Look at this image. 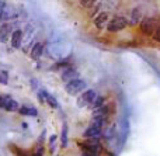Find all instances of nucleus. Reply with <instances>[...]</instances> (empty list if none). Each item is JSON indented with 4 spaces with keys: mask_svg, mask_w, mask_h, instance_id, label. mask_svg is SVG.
Segmentation results:
<instances>
[{
    "mask_svg": "<svg viewBox=\"0 0 160 156\" xmlns=\"http://www.w3.org/2000/svg\"><path fill=\"white\" fill-rule=\"evenodd\" d=\"M38 98H39V101H41V103H44V101H45L44 90H39V92H38Z\"/></svg>",
    "mask_w": 160,
    "mask_h": 156,
    "instance_id": "25",
    "label": "nucleus"
},
{
    "mask_svg": "<svg viewBox=\"0 0 160 156\" xmlns=\"http://www.w3.org/2000/svg\"><path fill=\"white\" fill-rule=\"evenodd\" d=\"M0 83H3V84H7L8 83V73H7V70H2V72H0Z\"/></svg>",
    "mask_w": 160,
    "mask_h": 156,
    "instance_id": "21",
    "label": "nucleus"
},
{
    "mask_svg": "<svg viewBox=\"0 0 160 156\" xmlns=\"http://www.w3.org/2000/svg\"><path fill=\"white\" fill-rule=\"evenodd\" d=\"M108 113H110V107L105 106V104H104V106L100 107L98 110H96V111H94L93 114H94V115H104V117H107Z\"/></svg>",
    "mask_w": 160,
    "mask_h": 156,
    "instance_id": "19",
    "label": "nucleus"
},
{
    "mask_svg": "<svg viewBox=\"0 0 160 156\" xmlns=\"http://www.w3.org/2000/svg\"><path fill=\"white\" fill-rule=\"evenodd\" d=\"M83 152H87L91 155H97L98 156L100 151H101V145H100L98 138H90V139H86L84 142L80 143Z\"/></svg>",
    "mask_w": 160,
    "mask_h": 156,
    "instance_id": "3",
    "label": "nucleus"
},
{
    "mask_svg": "<svg viewBox=\"0 0 160 156\" xmlns=\"http://www.w3.org/2000/svg\"><path fill=\"white\" fill-rule=\"evenodd\" d=\"M44 96H45V101H47V103L49 104L52 108H59V103L56 101V98L53 97L52 94H49L48 92H45V90H44Z\"/></svg>",
    "mask_w": 160,
    "mask_h": 156,
    "instance_id": "16",
    "label": "nucleus"
},
{
    "mask_svg": "<svg viewBox=\"0 0 160 156\" xmlns=\"http://www.w3.org/2000/svg\"><path fill=\"white\" fill-rule=\"evenodd\" d=\"M84 138H98L100 135H101V128H98V127H94V125H90L87 129L84 131Z\"/></svg>",
    "mask_w": 160,
    "mask_h": 156,
    "instance_id": "10",
    "label": "nucleus"
},
{
    "mask_svg": "<svg viewBox=\"0 0 160 156\" xmlns=\"http://www.w3.org/2000/svg\"><path fill=\"white\" fill-rule=\"evenodd\" d=\"M22 37H24V34H22L21 30L13 31V34H11V45H13L14 49H18V48H21Z\"/></svg>",
    "mask_w": 160,
    "mask_h": 156,
    "instance_id": "9",
    "label": "nucleus"
},
{
    "mask_svg": "<svg viewBox=\"0 0 160 156\" xmlns=\"http://www.w3.org/2000/svg\"><path fill=\"white\" fill-rule=\"evenodd\" d=\"M153 38H155L158 42H160V25L158 27V30H156V33H155V35H153Z\"/></svg>",
    "mask_w": 160,
    "mask_h": 156,
    "instance_id": "24",
    "label": "nucleus"
},
{
    "mask_svg": "<svg viewBox=\"0 0 160 156\" xmlns=\"http://www.w3.org/2000/svg\"><path fill=\"white\" fill-rule=\"evenodd\" d=\"M97 98V94L94 90H86L78 97V107H88L94 103V100Z\"/></svg>",
    "mask_w": 160,
    "mask_h": 156,
    "instance_id": "5",
    "label": "nucleus"
},
{
    "mask_svg": "<svg viewBox=\"0 0 160 156\" xmlns=\"http://www.w3.org/2000/svg\"><path fill=\"white\" fill-rule=\"evenodd\" d=\"M11 30H13V27H11L10 24H3L2 27H0V41H2V42H7Z\"/></svg>",
    "mask_w": 160,
    "mask_h": 156,
    "instance_id": "11",
    "label": "nucleus"
},
{
    "mask_svg": "<svg viewBox=\"0 0 160 156\" xmlns=\"http://www.w3.org/2000/svg\"><path fill=\"white\" fill-rule=\"evenodd\" d=\"M30 83H31V89H34V90H35L37 87H38V86H37V84H38V82H37V79H31V82H30Z\"/></svg>",
    "mask_w": 160,
    "mask_h": 156,
    "instance_id": "26",
    "label": "nucleus"
},
{
    "mask_svg": "<svg viewBox=\"0 0 160 156\" xmlns=\"http://www.w3.org/2000/svg\"><path fill=\"white\" fill-rule=\"evenodd\" d=\"M110 13L108 11H101V13H98L96 17H94V25H96L97 30H102V28H105L108 25V23H110Z\"/></svg>",
    "mask_w": 160,
    "mask_h": 156,
    "instance_id": "6",
    "label": "nucleus"
},
{
    "mask_svg": "<svg viewBox=\"0 0 160 156\" xmlns=\"http://www.w3.org/2000/svg\"><path fill=\"white\" fill-rule=\"evenodd\" d=\"M159 25H160V23L158 21V18H155V17H145L141 23V31L145 35L153 37Z\"/></svg>",
    "mask_w": 160,
    "mask_h": 156,
    "instance_id": "2",
    "label": "nucleus"
},
{
    "mask_svg": "<svg viewBox=\"0 0 160 156\" xmlns=\"http://www.w3.org/2000/svg\"><path fill=\"white\" fill-rule=\"evenodd\" d=\"M56 139H58V137L56 135H51L49 137V151L52 152H55V146H56Z\"/></svg>",
    "mask_w": 160,
    "mask_h": 156,
    "instance_id": "20",
    "label": "nucleus"
},
{
    "mask_svg": "<svg viewBox=\"0 0 160 156\" xmlns=\"http://www.w3.org/2000/svg\"><path fill=\"white\" fill-rule=\"evenodd\" d=\"M78 76H79V72L75 68L70 66V68H65L63 69V72H62V75H61V79L63 82H66V83H69V82L78 79Z\"/></svg>",
    "mask_w": 160,
    "mask_h": 156,
    "instance_id": "8",
    "label": "nucleus"
},
{
    "mask_svg": "<svg viewBox=\"0 0 160 156\" xmlns=\"http://www.w3.org/2000/svg\"><path fill=\"white\" fill-rule=\"evenodd\" d=\"M3 108L6 110V111H10V113H14V111H18L20 110V104L17 103L16 100H13V98H10V100L6 103V106L3 107Z\"/></svg>",
    "mask_w": 160,
    "mask_h": 156,
    "instance_id": "14",
    "label": "nucleus"
},
{
    "mask_svg": "<svg viewBox=\"0 0 160 156\" xmlns=\"http://www.w3.org/2000/svg\"><path fill=\"white\" fill-rule=\"evenodd\" d=\"M82 156H97V155H91V153H87V152H83Z\"/></svg>",
    "mask_w": 160,
    "mask_h": 156,
    "instance_id": "27",
    "label": "nucleus"
},
{
    "mask_svg": "<svg viewBox=\"0 0 160 156\" xmlns=\"http://www.w3.org/2000/svg\"><path fill=\"white\" fill-rule=\"evenodd\" d=\"M10 98H11V96H8V94H0V108H3Z\"/></svg>",
    "mask_w": 160,
    "mask_h": 156,
    "instance_id": "22",
    "label": "nucleus"
},
{
    "mask_svg": "<svg viewBox=\"0 0 160 156\" xmlns=\"http://www.w3.org/2000/svg\"><path fill=\"white\" fill-rule=\"evenodd\" d=\"M42 52H44V44H42V42H37V44L32 47V49H31L30 55L32 59H38L39 56L42 55Z\"/></svg>",
    "mask_w": 160,
    "mask_h": 156,
    "instance_id": "12",
    "label": "nucleus"
},
{
    "mask_svg": "<svg viewBox=\"0 0 160 156\" xmlns=\"http://www.w3.org/2000/svg\"><path fill=\"white\" fill-rule=\"evenodd\" d=\"M129 24L131 25H135V24H139V23H142V20L145 18L143 17V11H142L141 7H133L132 10H131V17H129Z\"/></svg>",
    "mask_w": 160,
    "mask_h": 156,
    "instance_id": "7",
    "label": "nucleus"
},
{
    "mask_svg": "<svg viewBox=\"0 0 160 156\" xmlns=\"http://www.w3.org/2000/svg\"><path fill=\"white\" fill-rule=\"evenodd\" d=\"M107 123V117L104 115H93V121H91V125L98 127V128H102V125Z\"/></svg>",
    "mask_w": 160,
    "mask_h": 156,
    "instance_id": "15",
    "label": "nucleus"
},
{
    "mask_svg": "<svg viewBox=\"0 0 160 156\" xmlns=\"http://www.w3.org/2000/svg\"><path fill=\"white\" fill-rule=\"evenodd\" d=\"M18 113L21 115H38V110L35 107H30V106H21L18 110Z\"/></svg>",
    "mask_w": 160,
    "mask_h": 156,
    "instance_id": "13",
    "label": "nucleus"
},
{
    "mask_svg": "<svg viewBox=\"0 0 160 156\" xmlns=\"http://www.w3.org/2000/svg\"><path fill=\"white\" fill-rule=\"evenodd\" d=\"M68 145V124H63L62 127V134H61V146L66 148Z\"/></svg>",
    "mask_w": 160,
    "mask_h": 156,
    "instance_id": "17",
    "label": "nucleus"
},
{
    "mask_svg": "<svg viewBox=\"0 0 160 156\" xmlns=\"http://www.w3.org/2000/svg\"><path fill=\"white\" fill-rule=\"evenodd\" d=\"M128 24H129V20L125 16H115L108 23L107 31L108 33H119V31H122L124 28H127Z\"/></svg>",
    "mask_w": 160,
    "mask_h": 156,
    "instance_id": "1",
    "label": "nucleus"
},
{
    "mask_svg": "<svg viewBox=\"0 0 160 156\" xmlns=\"http://www.w3.org/2000/svg\"><path fill=\"white\" fill-rule=\"evenodd\" d=\"M104 101H105V97L104 96H97V98L94 100V103L91 104V108L96 111V110H98L100 107H102L104 106Z\"/></svg>",
    "mask_w": 160,
    "mask_h": 156,
    "instance_id": "18",
    "label": "nucleus"
},
{
    "mask_svg": "<svg viewBox=\"0 0 160 156\" xmlns=\"http://www.w3.org/2000/svg\"><path fill=\"white\" fill-rule=\"evenodd\" d=\"M86 86H87V84H86L84 80H82V79H75V80L66 83L65 90H66L69 94H72V96H78L79 93L86 92Z\"/></svg>",
    "mask_w": 160,
    "mask_h": 156,
    "instance_id": "4",
    "label": "nucleus"
},
{
    "mask_svg": "<svg viewBox=\"0 0 160 156\" xmlns=\"http://www.w3.org/2000/svg\"><path fill=\"white\" fill-rule=\"evenodd\" d=\"M32 156H44V148H42V146H38L37 152H35V153H34Z\"/></svg>",
    "mask_w": 160,
    "mask_h": 156,
    "instance_id": "23",
    "label": "nucleus"
}]
</instances>
